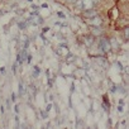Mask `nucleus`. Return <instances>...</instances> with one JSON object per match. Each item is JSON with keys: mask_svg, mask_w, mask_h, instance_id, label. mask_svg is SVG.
<instances>
[{"mask_svg": "<svg viewBox=\"0 0 129 129\" xmlns=\"http://www.w3.org/2000/svg\"><path fill=\"white\" fill-rule=\"evenodd\" d=\"M92 34H94V36H96V34H98V36H99V34H101V29H100V28H95V27H94V28H92Z\"/></svg>", "mask_w": 129, "mask_h": 129, "instance_id": "nucleus-7", "label": "nucleus"}, {"mask_svg": "<svg viewBox=\"0 0 129 129\" xmlns=\"http://www.w3.org/2000/svg\"><path fill=\"white\" fill-rule=\"evenodd\" d=\"M92 41H94V38H92V36H89V38H87V37L85 38V43H86L87 46H91V43H92Z\"/></svg>", "mask_w": 129, "mask_h": 129, "instance_id": "nucleus-6", "label": "nucleus"}, {"mask_svg": "<svg viewBox=\"0 0 129 129\" xmlns=\"http://www.w3.org/2000/svg\"><path fill=\"white\" fill-rule=\"evenodd\" d=\"M100 47H101V49H103L104 52H106V53L111 51L109 39H106V38H101V39H100Z\"/></svg>", "mask_w": 129, "mask_h": 129, "instance_id": "nucleus-1", "label": "nucleus"}, {"mask_svg": "<svg viewBox=\"0 0 129 129\" xmlns=\"http://www.w3.org/2000/svg\"><path fill=\"white\" fill-rule=\"evenodd\" d=\"M98 15V13H96V10H94V9H89V10H86L85 13H84V18L85 19H91V18H94V17H96Z\"/></svg>", "mask_w": 129, "mask_h": 129, "instance_id": "nucleus-2", "label": "nucleus"}, {"mask_svg": "<svg viewBox=\"0 0 129 129\" xmlns=\"http://www.w3.org/2000/svg\"><path fill=\"white\" fill-rule=\"evenodd\" d=\"M109 43H110V47L111 48H119V44H118V42H116V39L115 38H111V39H109Z\"/></svg>", "mask_w": 129, "mask_h": 129, "instance_id": "nucleus-5", "label": "nucleus"}, {"mask_svg": "<svg viewBox=\"0 0 129 129\" xmlns=\"http://www.w3.org/2000/svg\"><path fill=\"white\" fill-rule=\"evenodd\" d=\"M57 53L61 54V56H66V54L69 53V49H67V48H64V47H59V48L57 49Z\"/></svg>", "mask_w": 129, "mask_h": 129, "instance_id": "nucleus-4", "label": "nucleus"}, {"mask_svg": "<svg viewBox=\"0 0 129 129\" xmlns=\"http://www.w3.org/2000/svg\"><path fill=\"white\" fill-rule=\"evenodd\" d=\"M77 8H84V0H76Z\"/></svg>", "mask_w": 129, "mask_h": 129, "instance_id": "nucleus-8", "label": "nucleus"}, {"mask_svg": "<svg viewBox=\"0 0 129 129\" xmlns=\"http://www.w3.org/2000/svg\"><path fill=\"white\" fill-rule=\"evenodd\" d=\"M67 2H75V0H67Z\"/></svg>", "mask_w": 129, "mask_h": 129, "instance_id": "nucleus-10", "label": "nucleus"}, {"mask_svg": "<svg viewBox=\"0 0 129 129\" xmlns=\"http://www.w3.org/2000/svg\"><path fill=\"white\" fill-rule=\"evenodd\" d=\"M90 24H92V25H96V27H98V25H100V24H101V19L96 15V17H94V18H91V19H90Z\"/></svg>", "mask_w": 129, "mask_h": 129, "instance_id": "nucleus-3", "label": "nucleus"}, {"mask_svg": "<svg viewBox=\"0 0 129 129\" xmlns=\"http://www.w3.org/2000/svg\"><path fill=\"white\" fill-rule=\"evenodd\" d=\"M128 37H129V29H128V28H125V29H124V38H125V39H128Z\"/></svg>", "mask_w": 129, "mask_h": 129, "instance_id": "nucleus-9", "label": "nucleus"}]
</instances>
